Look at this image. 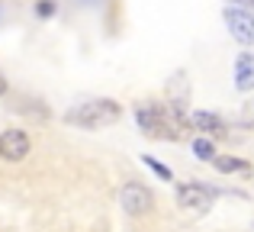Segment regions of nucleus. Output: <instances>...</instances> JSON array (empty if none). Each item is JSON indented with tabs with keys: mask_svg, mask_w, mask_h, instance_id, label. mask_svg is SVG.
<instances>
[{
	"mask_svg": "<svg viewBox=\"0 0 254 232\" xmlns=\"http://www.w3.org/2000/svg\"><path fill=\"white\" fill-rule=\"evenodd\" d=\"M123 116V107L116 100H90V103H81L77 110H68L64 119L74 126H84V129H100V126H110Z\"/></svg>",
	"mask_w": 254,
	"mask_h": 232,
	"instance_id": "f257e3e1",
	"label": "nucleus"
},
{
	"mask_svg": "<svg viewBox=\"0 0 254 232\" xmlns=\"http://www.w3.org/2000/svg\"><path fill=\"white\" fill-rule=\"evenodd\" d=\"M119 203L129 216H145L151 210V190L138 181H129L123 190H119Z\"/></svg>",
	"mask_w": 254,
	"mask_h": 232,
	"instance_id": "f03ea898",
	"label": "nucleus"
},
{
	"mask_svg": "<svg viewBox=\"0 0 254 232\" xmlns=\"http://www.w3.org/2000/svg\"><path fill=\"white\" fill-rule=\"evenodd\" d=\"M29 155V136L23 129H6L0 132V158L6 161H23Z\"/></svg>",
	"mask_w": 254,
	"mask_h": 232,
	"instance_id": "7ed1b4c3",
	"label": "nucleus"
},
{
	"mask_svg": "<svg viewBox=\"0 0 254 232\" xmlns=\"http://www.w3.org/2000/svg\"><path fill=\"white\" fill-rule=\"evenodd\" d=\"M177 203L180 207H187V210H209V203H212V190L209 187H203V184H180L177 187Z\"/></svg>",
	"mask_w": 254,
	"mask_h": 232,
	"instance_id": "20e7f679",
	"label": "nucleus"
},
{
	"mask_svg": "<svg viewBox=\"0 0 254 232\" xmlns=\"http://www.w3.org/2000/svg\"><path fill=\"white\" fill-rule=\"evenodd\" d=\"M225 26L238 42L251 45L254 42V16L248 10H225Z\"/></svg>",
	"mask_w": 254,
	"mask_h": 232,
	"instance_id": "39448f33",
	"label": "nucleus"
},
{
	"mask_svg": "<svg viewBox=\"0 0 254 232\" xmlns=\"http://www.w3.org/2000/svg\"><path fill=\"white\" fill-rule=\"evenodd\" d=\"M235 87L251 90L254 87V55H242L235 65Z\"/></svg>",
	"mask_w": 254,
	"mask_h": 232,
	"instance_id": "423d86ee",
	"label": "nucleus"
},
{
	"mask_svg": "<svg viewBox=\"0 0 254 232\" xmlns=\"http://www.w3.org/2000/svg\"><path fill=\"white\" fill-rule=\"evenodd\" d=\"M135 119H138V126H142V132H151V136H155L158 129H164L161 110H158V107H138L135 110Z\"/></svg>",
	"mask_w": 254,
	"mask_h": 232,
	"instance_id": "0eeeda50",
	"label": "nucleus"
},
{
	"mask_svg": "<svg viewBox=\"0 0 254 232\" xmlns=\"http://www.w3.org/2000/svg\"><path fill=\"white\" fill-rule=\"evenodd\" d=\"M193 126L203 129V132H212V136H222V132H225L222 119H219L216 113H196V116H193Z\"/></svg>",
	"mask_w": 254,
	"mask_h": 232,
	"instance_id": "6e6552de",
	"label": "nucleus"
},
{
	"mask_svg": "<svg viewBox=\"0 0 254 232\" xmlns=\"http://www.w3.org/2000/svg\"><path fill=\"white\" fill-rule=\"evenodd\" d=\"M193 155H196L199 161H212V158H216V145H212L209 139H193Z\"/></svg>",
	"mask_w": 254,
	"mask_h": 232,
	"instance_id": "1a4fd4ad",
	"label": "nucleus"
},
{
	"mask_svg": "<svg viewBox=\"0 0 254 232\" xmlns=\"http://www.w3.org/2000/svg\"><path fill=\"white\" fill-rule=\"evenodd\" d=\"M212 164H216V171H222V174H232V171H251L245 161H238V158H212Z\"/></svg>",
	"mask_w": 254,
	"mask_h": 232,
	"instance_id": "9d476101",
	"label": "nucleus"
},
{
	"mask_svg": "<svg viewBox=\"0 0 254 232\" xmlns=\"http://www.w3.org/2000/svg\"><path fill=\"white\" fill-rule=\"evenodd\" d=\"M142 161H145V164H148V168H151V171H155V174H158V177H161V181H171V171H168V168H164V164H161V161H155V158H148V155H145V158H142Z\"/></svg>",
	"mask_w": 254,
	"mask_h": 232,
	"instance_id": "9b49d317",
	"label": "nucleus"
},
{
	"mask_svg": "<svg viewBox=\"0 0 254 232\" xmlns=\"http://www.w3.org/2000/svg\"><path fill=\"white\" fill-rule=\"evenodd\" d=\"M36 13H39V16H52V13H55V3H52V0H39Z\"/></svg>",
	"mask_w": 254,
	"mask_h": 232,
	"instance_id": "f8f14e48",
	"label": "nucleus"
},
{
	"mask_svg": "<svg viewBox=\"0 0 254 232\" xmlns=\"http://www.w3.org/2000/svg\"><path fill=\"white\" fill-rule=\"evenodd\" d=\"M232 3H238V6H245V10H254V0H232Z\"/></svg>",
	"mask_w": 254,
	"mask_h": 232,
	"instance_id": "ddd939ff",
	"label": "nucleus"
},
{
	"mask_svg": "<svg viewBox=\"0 0 254 232\" xmlns=\"http://www.w3.org/2000/svg\"><path fill=\"white\" fill-rule=\"evenodd\" d=\"M6 94V81H3V77H0V97H3Z\"/></svg>",
	"mask_w": 254,
	"mask_h": 232,
	"instance_id": "4468645a",
	"label": "nucleus"
}]
</instances>
